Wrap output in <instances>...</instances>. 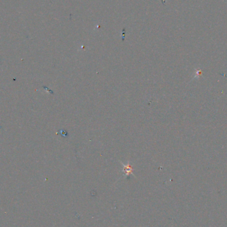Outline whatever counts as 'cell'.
I'll return each mask as SVG.
<instances>
[{
  "mask_svg": "<svg viewBox=\"0 0 227 227\" xmlns=\"http://www.w3.org/2000/svg\"><path fill=\"white\" fill-rule=\"evenodd\" d=\"M124 165V171L126 175H129V174L132 173L133 169H132V167L129 165V164H128V165Z\"/></svg>",
  "mask_w": 227,
  "mask_h": 227,
  "instance_id": "cell-1",
  "label": "cell"
},
{
  "mask_svg": "<svg viewBox=\"0 0 227 227\" xmlns=\"http://www.w3.org/2000/svg\"><path fill=\"white\" fill-rule=\"evenodd\" d=\"M201 73H202V70H198V69L196 70L195 78H198V77H199L200 76H201Z\"/></svg>",
  "mask_w": 227,
  "mask_h": 227,
  "instance_id": "cell-2",
  "label": "cell"
}]
</instances>
